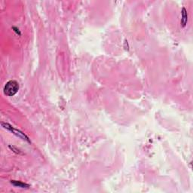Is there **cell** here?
<instances>
[{
  "label": "cell",
  "mask_w": 193,
  "mask_h": 193,
  "mask_svg": "<svg viewBox=\"0 0 193 193\" xmlns=\"http://www.w3.org/2000/svg\"><path fill=\"white\" fill-rule=\"evenodd\" d=\"M19 90L18 82L15 80H11L5 84L3 88L4 94L7 96H13L16 94Z\"/></svg>",
  "instance_id": "cell-1"
},
{
  "label": "cell",
  "mask_w": 193,
  "mask_h": 193,
  "mask_svg": "<svg viewBox=\"0 0 193 193\" xmlns=\"http://www.w3.org/2000/svg\"><path fill=\"white\" fill-rule=\"evenodd\" d=\"M2 126L4 127V128H5V129L8 130V131H10L11 132H12L13 134H15V135H16L17 137H18L19 138H21V139L25 140V141L28 142V143H31V141L29 140V137H27V136L24 133H23L22 131H19V130L14 128V127H13L11 125H10L9 124L4 123V122H2Z\"/></svg>",
  "instance_id": "cell-2"
},
{
  "label": "cell",
  "mask_w": 193,
  "mask_h": 193,
  "mask_svg": "<svg viewBox=\"0 0 193 193\" xmlns=\"http://www.w3.org/2000/svg\"><path fill=\"white\" fill-rule=\"evenodd\" d=\"M181 24L182 27H185L188 22V14H187V11L185 8H182V12H181Z\"/></svg>",
  "instance_id": "cell-3"
},
{
  "label": "cell",
  "mask_w": 193,
  "mask_h": 193,
  "mask_svg": "<svg viewBox=\"0 0 193 193\" xmlns=\"http://www.w3.org/2000/svg\"><path fill=\"white\" fill-rule=\"evenodd\" d=\"M11 183L13 186H15V187H20V188H29V187L30 186L29 184L23 183V182H21V181L11 180Z\"/></svg>",
  "instance_id": "cell-4"
},
{
  "label": "cell",
  "mask_w": 193,
  "mask_h": 193,
  "mask_svg": "<svg viewBox=\"0 0 193 193\" xmlns=\"http://www.w3.org/2000/svg\"><path fill=\"white\" fill-rule=\"evenodd\" d=\"M9 148H10L12 150V151H14V152H15V153H17V154H20V153H21V152H20V150L15 148V146H9Z\"/></svg>",
  "instance_id": "cell-5"
},
{
  "label": "cell",
  "mask_w": 193,
  "mask_h": 193,
  "mask_svg": "<svg viewBox=\"0 0 193 193\" xmlns=\"http://www.w3.org/2000/svg\"><path fill=\"white\" fill-rule=\"evenodd\" d=\"M12 29H15V32H16L17 33V34H19V35H21V32H20V31H19V29H17V28H16V27H13Z\"/></svg>",
  "instance_id": "cell-6"
}]
</instances>
